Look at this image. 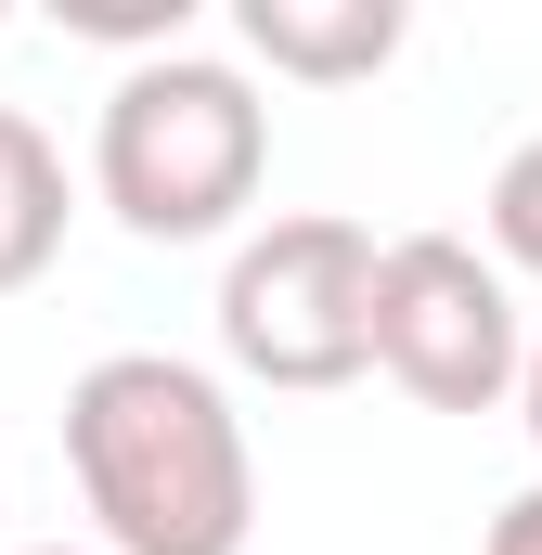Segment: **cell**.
<instances>
[{
    "label": "cell",
    "mask_w": 542,
    "mask_h": 555,
    "mask_svg": "<svg viewBox=\"0 0 542 555\" xmlns=\"http://www.w3.org/2000/svg\"><path fill=\"white\" fill-rule=\"evenodd\" d=\"M491 555H542V478L504 504V517H491Z\"/></svg>",
    "instance_id": "cell-8"
},
{
    "label": "cell",
    "mask_w": 542,
    "mask_h": 555,
    "mask_svg": "<svg viewBox=\"0 0 542 555\" xmlns=\"http://www.w3.org/2000/svg\"><path fill=\"white\" fill-rule=\"evenodd\" d=\"M517 414H530V452H542V336H530V362H517Z\"/></svg>",
    "instance_id": "cell-9"
},
{
    "label": "cell",
    "mask_w": 542,
    "mask_h": 555,
    "mask_svg": "<svg viewBox=\"0 0 542 555\" xmlns=\"http://www.w3.org/2000/svg\"><path fill=\"white\" fill-rule=\"evenodd\" d=\"M39 555H78V543H39Z\"/></svg>",
    "instance_id": "cell-10"
},
{
    "label": "cell",
    "mask_w": 542,
    "mask_h": 555,
    "mask_svg": "<svg viewBox=\"0 0 542 555\" xmlns=\"http://www.w3.org/2000/svg\"><path fill=\"white\" fill-rule=\"evenodd\" d=\"M220 349L259 388H349L375 375V233L336 207H297L233 246L220 272Z\"/></svg>",
    "instance_id": "cell-3"
},
{
    "label": "cell",
    "mask_w": 542,
    "mask_h": 555,
    "mask_svg": "<svg viewBox=\"0 0 542 555\" xmlns=\"http://www.w3.org/2000/svg\"><path fill=\"white\" fill-rule=\"evenodd\" d=\"M65 207H78L65 194V142L0 104V297H26V284L65 259Z\"/></svg>",
    "instance_id": "cell-6"
},
{
    "label": "cell",
    "mask_w": 542,
    "mask_h": 555,
    "mask_svg": "<svg viewBox=\"0 0 542 555\" xmlns=\"http://www.w3.org/2000/svg\"><path fill=\"white\" fill-rule=\"evenodd\" d=\"M491 272H542V142H517L504 168H491Z\"/></svg>",
    "instance_id": "cell-7"
},
{
    "label": "cell",
    "mask_w": 542,
    "mask_h": 555,
    "mask_svg": "<svg viewBox=\"0 0 542 555\" xmlns=\"http://www.w3.org/2000/svg\"><path fill=\"white\" fill-rule=\"evenodd\" d=\"M271 168V104L246 65L220 52H142L130 78L104 91V130H91V194L130 220L142 246H207L259 207Z\"/></svg>",
    "instance_id": "cell-2"
},
{
    "label": "cell",
    "mask_w": 542,
    "mask_h": 555,
    "mask_svg": "<svg viewBox=\"0 0 542 555\" xmlns=\"http://www.w3.org/2000/svg\"><path fill=\"white\" fill-rule=\"evenodd\" d=\"M65 465L104 555H246L259 530V452L207 362L104 349L65 388Z\"/></svg>",
    "instance_id": "cell-1"
},
{
    "label": "cell",
    "mask_w": 542,
    "mask_h": 555,
    "mask_svg": "<svg viewBox=\"0 0 542 555\" xmlns=\"http://www.w3.org/2000/svg\"><path fill=\"white\" fill-rule=\"evenodd\" d=\"M401 0H233V39L259 52L271 78H310V91H349L401 52Z\"/></svg>",
    "instance_id": "cell-5"
},
{
    "label": "cell",
    "mask_w": 542,
    "mask_h": 555,
    "mask_svg": "<svg viewBox=\"0 0 542 555\" xmlns=\"http://www.w3.org/2000/svg\"><path fill=\"white\" fill-rule=\"evenodd\" d=\"M517 362H530L517 284L465 233L375 246V375H401L426 414H491V401H517Z\"/></svg>",
    "instance_id": "cell-4"
}]
</instances>
